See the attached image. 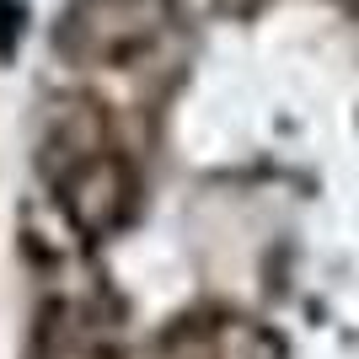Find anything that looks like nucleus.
I'll return each instance as SVG.
<instances>
[{
	"instance_id": "1",
	"label": "nucleus",
	"mask_w": 359,
	"mask_h": 359,
	"mask_svg": "<svg viewBox=\"0 0 359 359\" xmlns=\"http://www.w3.org/2000/svg\"><path fill=\"white\" fill-rule=\"evenodd\" d=\"M43 172L54 182L65 220L81 231V241H107L113 231L135 220V204H140L135 166L107 140L102 118L86 107H70L54 118V129L43 140Z\"/></svg>"
},
{
	"instance_id": "2",
	"label": "nucleus",
	"mask_w": 359,
	"mask_h": 359,
	"mask_svg": "<svg viewBox=\"0 0 359 359\" xmlns=\"http://www.w3.org/2000/svg\"><path fill=\"white\" fill-rule=\"evenodd\" d=\"M172 0H70V11L60 16L54 48L70 65H129L140 48L161 38Z\"/></svg>"
},
{
	"instance_id": "3",
	"label": "nucleus",
	"mask_w": 359,
	"mask_h": 359,
	"mask_svg": "<svg viewBox=\"0 0 359 359\" xmlns=\"http://www.w3.org/2000/svg\"><path fill=\"white\" fill-rule=\"evenodd\" d=\"M27 359H123V327L102 306V295H65L43 300L32 322Z\"/></svg>"
}]
</instances>
